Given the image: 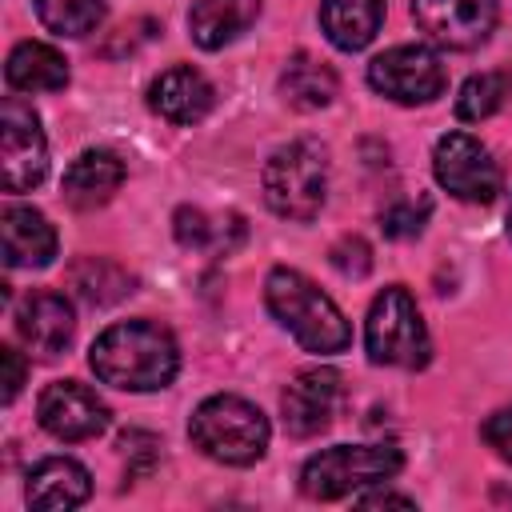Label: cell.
I'll return each mask as SVG.
<instances>
[{
  "label": "cell",
  "instance_id": "obj_1",
  "mask_svg": "<svg viewBox=\"0 0 512 512\" xmlns=\"http://www.w3.org/2000/svg\"><path fill=\"white\" fill-rule=\"evenodd\" d=\"M92 372L124 392H156L168 388L180 368V348L168 328L152 320H124L104 328L88 348Z\"/></svg>",
  "mask_w": 512,
  "mask_h": 512
},
{
  "label": "cell",
  "instance_id": "obj_2",
  "mask_svg": "<svg viewBox=\"0 0 512 512\" xmlns=\"http://www.w3.org/2000/svg\"><path fill=\"white\" fill-rule=\"evenodd\" d=\"M264 304L280 320V328L292 332V340L304 352L316 356H336L352 344V328L336 300L320 292L304 272L296 268H272L264 280Z\"/></svg>",
  "mask_w": 512,
  "mask_h": 512
},
{
  "label": "cell",
  "instance_id": "obj_3",
  "mask_svg": "<svg viewBox=\"0 0 512 512\" xmlns=\"http://www.w3.org/2000/svg\"><path fill=\"white\" fill-rule=\"evenodd\" d=\"M188 436H192V444H196L208 460L244 468V464H256V460L264 456L272 428H268V416H264L256 404H248L244 396L220 392V396H208V400L192 412Z\"/></svg>",
  "mask_w": 512,
  "mask_h": 512
},
{
  "label": "cell",
  "instance_id": "obj_4",
  "mask_svg": "<svg viewBox=\"0 0 512 512\" xmlns=\"http://www.w3.org/2000/svg\"><path fill=\"white\" fill-rule=\"evenodd\" d=\"M264 200L284 220H312L328 196V156L316 140L280 144L264 164Z\"/></svg>",
  "mask_w": 512,
  "mask_h": 512
},
{
  "label": "cell",
  "instance_id": "obj_5",
  "mask_svg": "<svg viewBox=\"0 0 512 512\" xmlns=\"http://www.w3.org/2000/svg\"><path fill=\"white\" fill-rule=\"evenodd\" d=\"M404 456L392 444H336L304 460L300 488L312 500H340L356 496L368 484H384L400 472Z\"/></svg>",
  "mask_w": 512,
  "mask_h": 512
},
{
  "label": "cell",
  "instance_id": "obj_6",
  "mask_svg": "<svg viewBox=\"0 0 512 512\" xmlns=\"http://www.w3.org/2000/svg\"><path fill=\"white\" fill-rule=\"evenodd\" d=\"M364 348L372 364L388 368H424L428 364V328L420 320V308L404 284L384 288L364 320Z\"/></svg>",
  "mask_w": 512,
  "mask_h": 512
},
{
  "label": "cell",
  "instance_id": "obj_7",
  "mask_svg": "<svg viewBox=\"0 0 512 512\" xmlns=\"http://www.w3.org/2000/svg\"><path fill=\"white\" fill-rule=\"evenodd\" d=\"M368 84L396 104H428L444 92V60L424 44H396L368 64Z\"/></svg>",
  "mask_w": 512,
  "mask_h": 512
},
{
  "label": "cell",
  "instance_id": "obj_8",
  "mask_svg": "<svg viewBox=\"0 0 512 512\" xmlns=\"http://www.w3.org/2000/svg\"><path fill=\"white\" fill-rule=\"evenodd\" d=\"M0 168L4 192H28L48 172V140L40 116L16 96L0 104Z\"/></svg>",
  "mask_w": 512,
  "mask_h": 512
},
{
  "label": "cell",
  "instance_id": "obj_9",
  "mask_svg": "<svg viewBox=\"0 0 512 512\" xmlns=\"http://www.w3.org/2000/svg\"><path fill=\"white\" fill-rule=\"evenodd\" d=\"M432 172L444 192H452L464 204H488L500 192V168L488 156V148L468 132H448L436 140Z\"/></svg>",
  "mask_w": 512,
  "mask_h": 512
},
{
  "label": "cell",
  "instance_id": "obj_10",
  "mask_svg": "<svg viewBox=\"0 0 512 512\" xmlns=\"http://www.w3.org/2000/svg\"><path fill=\"white\" fill-rule=\"evenodd\" d=\"M36 416H40V428L52 432L56 440H92L108 428V404L80 380H56L40 392V404H36Z\"/></svg>",
  "mask_w": 512,
  "mask_h": 512
},
{
  "label": "cell",
  "instance_id": "obj_11",
  "mask_svg": "<svg viewBox=\"0 0 512 512\" xmlns=\"http://www.w3.org/2000/svg\"><path fill=\"white\" fill-rule=\"evenodd\" d=\"M344 400V380L332 368H304L288 380V388L280 392V412H284V428L300 440L320 436L336 408Z\"/></svg>",
  "mask_w": 512,
  "mask_h": 512
},
{
  "label": "cell",
  "instance_id": "obj_12",
  "mask_svg": "<svg viewBox=\"0 0 512 512\" xmlns=\"http://www.w3.org/2000/svg\"><path fill=\"white\" fill-rule=\"evenodd\" d=\"M416 24L444 48H476L496 28V0H412Z\"/></svg>",
  "mask_w": 512,
  "mask_h": 512
},
{
  "label": "cell",
  "instance_id": "obj_13",
  "mask_svg": "<svg viewBox=\"0 0 512 512\" xmlns=\"http://www.w3.org/2000/svg\"><path fill=\"white\" fill-rule=\"evenodd\" d=\"M16 332L36 356L52 360L72 344V332H76L72 304L60 292H32L16 308Z\"/></svg>",
  "mask_w": 512,
  "mask_h": 512
},
{
  "label": "cell",
  "instance_id": "obj_14",
  "mask_svg": "<svg viewBox=\"0 0 512 512\" xmlns=\"http://www.w3.org/2000/svg\"><path fill=\"white\" fill-rule=\"evenodd\" d=\"M212 84L204 72H196L192 64H176V68H164L152 88H148V108L156 116H164L168 124H200L208 112H212Z\"/></svg>",
  "mask_w": 512,
  "mask_h": 512
},
{
  "label": "cell",
  "instance_id": "obj_15",
  "mask_svg": "<svg viewBox=\"0 0 512 512\" xmlns=\"http://www.w3.org/2000/svg\"><path fill=\"white\" fill-rule=\"evenodd\" d=\"M0 240L8 268H44L56 256V228L28 204H8L0 212Z\"/></svg>",
  "mask_w": 512,
  "mask_h": 512
},
{
  "label": "cell",
  "instance_id": "obj_16",
  "mask_svg": "<svg viewBox=\"0 0 512 512\" xmlns=\"http://www.w3.org/2000/svg\"><path fill=\"white\" fill-rule=\"evenodd\" d=\"M92 492V480H88V468L68 460V456H48L40 460L32 472H28V484H24V500L36 508V512H64V508H76L84 504Z\"/></svg>",
  "mask_w": 512,
  "mask_h": 512
},
{
  "label": "cell",
  "instance_id": "obj_17",
  "mask_svg": "<svg viewBox=\"0 0 512 512\" xmlns=\"http://www.w3.org/2000/svg\"><path fill=\"white\" fill-rule=\"evenodd\" d=\"M124 184V164L116 152L88 148L64 168V200L72 208H100Z\"/></svg>",
  "mask_w": 512,
  "mask_h": 512
},
{
  "label": "cell",
  "instance_id": "obj_18",
  "mask_svg": "<svg viewBox=\"0 0 512 512\" xmlns=\"http://www.w3.org/2000/svg\"><path fill=\"white\" fill-rule=\"evenodd\" d=\"M260 16V0H196L188 12V32L200 48H224L248 32Z\"/></svg>",
  "mask_w": 512,
  "mask_h": 512
},
{
  "label": "cell",
  "instance_id": "obj_19",
  "mask_svg": "<svg viewBox=\"0 0 512 512\" xmlns=\"http://www.w3.org/2000/svg\"><path fill=\"white\" fill-rule=\"evenodd\" d=\"M384 20V0H320V24L324 36L340 52H360L372 44Z\"/></svg>",
  "mask_w": 512,
  "mask_h": 512
},
{
  "label": "cell",
  "instance_id": "obj_20",
  "mask_svg": "<svg viewBox=\"0 0 512 512\" xmlns=\"http://www.w3.org/2000/svg\"><path fill=\"white\" fill-rule=\"evenodd\" d=\"M4 76L16 92H60L68 84V60L40 40H24L8 52Z\"/></svg>",
  "mask_w": 512,
  "mask_h": 512
},
{
  "label": "cell",
  "instance_id": "obj_21",
  "mask_svg": "<svg viewBox=\"0 0 512 512\" xmlns=\"http://www.w3.org/2000/svg\"><path fill=\"white\" fill-rule=\"evenodd\" d=\"M280 96H284V104H292L300 112H316V108L332 104V96H336V72L324 60H312L308 52H300L280 72Z\"/></svg>",
  "mask_w": 512,
  "mask_h": 512
},
{
  "label": "cell",
  "instance_id": "obj_22",
  "mask_svg": "<svg viewBox=\"0 0 512 512\" xmlns=\"http://www.w3.org/2000/svg\"><path fill=\"white\" fill-rule=\"evenodd\" d=\"M72 288L88 304H116L132 292V276L104 256H84L72 264Z\"/></svg>",
  "mask_w": 512,
  "mask_h": 512
},
{
  "label": "cell",
  "instance_id": "obj_23",
  "mask_svg": "<svg viewBox=\"0 0 512 512\" xmlns=\"http://www.w3.org/2000/svg\"><path fill=\"white\" fill-rule=\"evenodd\" d=\"M36 16L56 36H88L104 20V0H32Z\"/></svg>",
  "mask_w": 512,
  "mask_h": 512
},
{
  "label": "cell",
  "instance_id": "obj_24",
  "mask_svg": "<svg viewBox=\"0 0 512 512\" xmlns=\"http://www.w3.org/2000/svg\"><path fill=\"white\" fill-rule=\"evenodd\" d=\"M508 88H512V80H508L504 72L468 76L464 88H460V96H456V116H460V120H488L492 112L504 108Z\"/></svg>",
  "mask_w": 512,
  "mask_h": 512
},
{
  "label": "cell",
  "instance_id": "obj_25",
  "mask_svg": "<svg viewBox=\"0 0 512 512\" xmlns=\"http://www.w3.org/2000/svg\"><path fill=\"white\" fill-rule=\"evenodd\" d=\"M176 240L184 248H224V252L232 248L224 240V228L216 220H208L200 208H180L176 212Z\"/></svg>",
  "mask_w": 512,
  "mask_h": 512
},
{
  "label": "cell",
  "instance_id": "obj_26",
  "mask_svg": "<svg viewBox=\"0 0 512 512\" xmlns=\"http://www.w3.org/2000/svg\"><path fill=\"white\" fill-rule=\"evenodd\" d=\"M424 220H428V200H396L392 208H384V216H380V224H384V232L388 236H396V240H404V236H416L420 228H424Z\"/></svg>",
  "mask_w": 512,
  "mask_h": 512
},
{
  "label": "cell",
  "instance_id": "obj_27",
  "mask_svg": "<svg viewBox=\"0 0 512 512\" xmlns=\"http://www.w3.org/2000/svg\"><path fill=\"white\" fill-rule=\"evenodd\" d=\"M332 264L344 272V276H364L372 268V252L360 236H344L336 248H332Z\"/></svg>",
  "mask_w": 512,
  "mask_h": 512
},
{
  "label": "cell",
  "instance_id": "obj_28",
  "mask_svg": "<svg viewBox=\"0 0 512 512\" xmlns=\"http://www.w3.org/2000/svg\"><path fill=\"white\" fill-rule=\"evenodd\" d=\"M484 440H488V448H492L500 460L512 464V408H500V412H492V416L484 420Z\"/></svg>",
  "mask_w": 512,
  "mask_h": 512
},
{
  "label": "cell",
  "instance_id": "obj_29",
  "mask_svg": "<svg viewBox=\"0 0 512 512\" xmlns=\"http://www.w3.org/2000/svg\"><path fill=\"white\" fill-rule=\"evenodd\" d=\"M0 360L8 368V376H4V404H12L16 392H20V384H24V360H20L16 348H0Z\"/></svg>",
  "mask_w": 512,
  "mask_h": 512
},
{
  "label": "cell",
  "instance_id": "obj_30",
  "mask_svg": "<svg viewBox=\"0 0 512 512\" xmlns=\"http://www.w3.org/2000/svg\"><path fill=\"white\" fill-rule=\"evenodd\" d=\"M356 504H360V508H416L412 496H400V492H388V488H380V492H360Z\"/></svg>",
  "mask_w": 512,
  "mask_h": 512
},
{
  "label": "cell",
  "instance_id": "obj_31",
  "mask_svg": "<svg viewBox=\"0 0 512 512\" xmlns=\"http://www.w3.org/2000/svg\"><path fill=\"white\" fill-rule=\"evenodd\" d=\"M508 236H512V204H508Z\"/></svg>",
  "mask_w": 512,
  "mask_h": 512
}]
</instances>
